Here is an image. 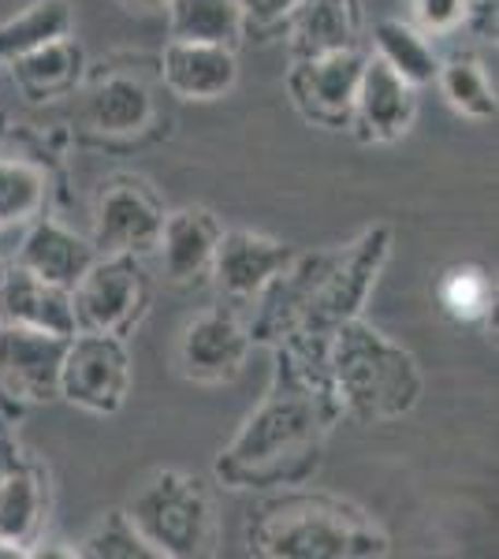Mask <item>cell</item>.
<instances>
[{
	"instance_id": "1",
	"label": "cell",
	"mask_w": 499,
	"mask_h": 559,
	"mask_svg": "<svg viewBox=\"0 0 499 559\" xmlns=\"http://www.w3.org/2000/svg\"><path fill=\"white\" fill-rule=\"evenodd\" d=\"M324 440L321 395L295 377L280 381L261 407L242 421L235 440L216 459V477L231 489L302 485L317 471Z\"/></svg>"
},
{
	"instance_id": "2",
	"label": "cell",
	"mask_w": 499,
	"mask_h": 559,
	"mask_svg": "<svg viewBox=\"0 0 499 559\" xmlns=\"http://www.w3.org/2000/svg\"><path fill=\"white\" fill-rule=\"evenodd\" d=\"M324 381L332 407L361 426L403 418L421 400V369L414 355L361 318L335 324L329 332Z\"/></svg>"
},
{
	"instance_id": "3",
	"label": "cell",
	"mask_w": 499,
	"mask_h": 559,
	"mask_svg": "<svg viewBox=\"0 0 499 559\" xmlns=\"http://www.w3.org/2000/svg\"><path fill=\"white\" fill-rule=\"evenodd\" d=\"M247 540L250 552L269 559H380L392 552L373 515L324 492L284 496L258 508Z\"/></svg>"
},
{
	"instance_id": "4",
	"label": "cell",
	"mask_w": 499,
	"mask_h": 559,
	"mask_svg": "<svg viewBox=\"0 0 499 559\" xmlns=\"http://www.w3.org/2000/svg\"><path fill=\"white\" fill-rule=\"evenodd\" d=\"M127 519L139 526L161 559L205 556L213 545V500L202 477L157 471L127 503Z\"/></svg>"
},
{
	"instance_id": "5",
	"label": "cell",
	"mask_w": 499,
	"mask_h": 559,
	"mask_svg": "<svg viewBox=\"0 0 499 559\" xmlns=\"http://www.w3.org/2000/svg\"><path fill=\"white\" fill-rule=\"evenodd\" d=\"M388 250H392V231H388L384 224H377V228L361 231L351 247L324 254L298 332H302L306 340H317V336L329 340V332L335 324L358 318L369 292H373V284H377V273L384 269Z\"/></svg>"
},
{
	"instance_id": "6",
	"label": "cell",
	"mask_w": 499,
	"mask_h": 559,
	"mask_svg": "<svg viewBox=\"0 0 499 559\" xmlns=\"http://www.w3.org/2000/svg\"><path fill=\"white\" fill-rule=\"evenodd\" d=\"M131 388V355L123 336L105 332H75L63 347L60 395L79 411L116 414Z\"/></svg>"
},
{
	"instance_id": "7",
	"label": "cell",
	"mask_w": 499,
	"mask_h": 559,
	"mask_svg": "<svg viewBox=\"0 0 499 559\" xmlns=\"http://www.w3.org/2000/svg\"><path fill=\"white\" fill-rule=\"evenodd\" d=\"M150 302L146 276L131 254H97L83 280L71 287V306H75L79 332H105V336H123L134 321L142 318Z\"/></svg>"
},
{
	"instance_id": "8",
	"label": "cell",
	"mask_w": 499,
	"mask_h": 559,
	"mask_svg": "<svg viewBox=\"0 0 499 559\" xmlns=\"http://www.w3.org/2000/svg\"><path fill=\"white\" fill-rule=\"evenodd\" d=\"M165 205L146 183L131 176L108 179L94 205V250L97 254H150L157 247Z\"/></svg>"
},
{
	"instance_id": "9",
	"label": "cell",
	"mask_w": 499,
	"mask_h": 559,
	"mask_svg": "<svg viewBox=\"0 0 499 559\" xmlns=\"http://www.w3.org/2000/svg\"><path fill=\"white\" fill-rule=\"evenodd\" d=\"M250 329L231 306L198 313L179 340V373L194 384H231L250 355Z\"/></svg>"
},
{
	"instance_id": "10",
	"label": "cell",
	"mask_w": 499,
	"mask_h": 559,
	"mask_svg": "<svg viewBox=\"0 0 499 559\" xmlns=\"http://www.w3.org/2000/svg\"><path fill=\"white\" fill-rule=\"evenodd\" d=\"M361 68H366V57L358 49L324 52V57H295L287 90H292L298 112L313 123H324V128L351 123Z\"/></svg>"
},
{
	"instance_id": "11",
	"label": "cell",
	"mask_w": 499,
	"mask_h": 559,
	"mask_svg": "<svg viewBox=\"0 0 499 559\" xmlns=\"http://www.w3.org/2000/svg\"><path fill=\"white\" fill-rule=\"evenodd\" d=\"M68 336L0 324V384L26 403H49L60 395V362Z\"/></svg>"
},
{
	"instance_id": "12",
	"label": "cell",
	"mask_w": 499,
	"mask_h": 559,
	"mask_svg": "<svg viewBox=\"0 0 499 559\" xmlns=\"http://www.w3.org/2000/svg\"><path fill=\"white\" fill-rule=\"evenodd\" d=\"M292 261H295V250L287 247V242H276L247 228H235V231H224L221 242H216L209 273L216 276V287H221L228 299L242 302V299H261V292H265Z\"/></svg>"
},
{
	"instance_id": "13",
	"label": "cell",
	"mask_w": 499,
	"mask_h": 559,
	"mask_svg": "<svg viewBox=\"0 0 499 559\" xmlns=\"http://www.w3.org/2000/svg\"><path fill=\"white\" fill-rule=\"evenodd\" d=\"M417 97L414 86L399 71H392L380 57H369L354 94L351 123L366 142H395L414 128Z\"/></svg>"
},
{
	"instance_id": "14",
	"label": "cell",
	"mask_w": 499,
	"mask_h": 559,
	"mask_svg": "<svg viewBox=\"0 0 499 559\" xmlns=\"http://www.w3.org/2000/svg\"><path fill=\"white\" fill-rule=\"evenodd\" d=\"M161 79L183 102H221L239 83V60L228 45L171 38L161 52Z\"/></svg>"
},
{
	"instance_id": "15",
	"label": "cell",
	"mask_w": 499,
	"mask_h": 559,
	"mask_svg": "<svg viewBox=\"0 0 499 559\" xmlns=\"http://www.w3.org/2000/svg\"><path fill=\"white\" fill-rule=\"evenodd\" d=\"M224 228L213 213L202 205H187V210L165 213L157 236V261H161V276L171 284H190V280L205 276L213 265L216 242H221Z\"/></svg>"
},
{
	"instance_id": "16",
	"label": "cell",
	"mask_w": 499,
	"mask_h": 559,
	"mask_svg": "<svg viewBox=\"0 0 499 559\" xmlns=\"http://www.w3.org/2000/svg\"><path fill=\"white\" fill-rule=\"evenodd\" d=\"M0 321L23 324V329L52 332V336H75V306H71V292L57 284H45L23 265L0 280Z\"/></svg>"
},
{
	"instance_id": "17",
	"label": "cell",
	"mask_w": 499,
	"mask_h": 559,
	"mask_svg": "<svg viewBox=\"0 0 499 559\" xmlns=\"http://www.w3.org/2000/svg\"><path fill=\"white\" fill-rule=\"evenodd\" d=\"M94 261V242L68 231L57 221H31V231L20 239V250H15V265H23L26 273H34L45 284L68 287V292L83 280Z\"/></svg>"
},
{
	"instance_id": "18",
	"label": "cell",
	"mask_w": 499,
	"mask_h": 559,
	"mask_svg": "<svg viewBox=\"0 0 499 559\" xmlns=\"http://www.w3.org/2000/svg\"><path fill=\"white\" fill-rule=\"evenodd\" d=\"M292 23L295 57H324V52L358 49L361 4L358 0H302Z\"/></svg>"
},
{
	"instance_id": "19",
	"label": "cell",
	"mask_w": 499,
	"mask_h": 559,
	"mask_svg": "<svg viewBox=\"0 0 499 559\" xmlns=\"http://www.w3.org/2000/svg\"><path fill=\"white\" fill-rule=\"evenodd\" d=\"M83 120L97 134H139L153 120V97L142 79L108 75L90 86Z\"/></svg>"
},
{
	"instance_id": "20",
	"label": "cell",
	"mask_w": 499,
	"mask_h": 559,
	"mask_svg": "<svg viewBox=\"0 0 499 559\" xmlns=\"http://www.w3.org/2000/svg\"><path fill=\"white\" fill-rule=\"evenodd\" d=\"M45 519V485L34 471L0 477V556H31Z\"/></svg>"
},
{
	"instance_id": "21",
	"label": "cell",
	"mask_w": 499,
	"mask_h": 559,
	"mask_svg": "<svg viewBox=\"0 0 499 559\" xmlns=\"http://www.w3.org/2000/svg\"><path fill=\"white\" fill-rule=\"evenodd\" d=\"M8 64H12V79H15V86L23 90V97H31V102H49V97H60V94H68V90H75L79 75H83V49H79V41L68 34V38L38 45V49L8 60Z\"/></svg>"
},
{
	"instance_id": "22",
	"label": "cell",
	"mask_w": 499,
	"mask_h": 559,
	"mask_svg": "<svg viewBox=\"0 0 499 559\" xmlns=\"http://www.w3.org/2000/svg\"><path fill=\"white\" fill-rule=\"evenodd\" d=\"M168 31L176 41H205V45H228L239 49L242 12L239 0H168Z\"/></svg>"
},
{
	"instance_id": "23",
	"label": "cell",
	"mask_w": 499,
	"mask_h": 559,
	"mask_svg": "<svg viewBox=\"0 0 499 559\" xmlns=\"http://www.w3.org/2000/svg\"><path fill=\"white\" fill-rule=\"evenodd\" d=\"M71 31H75V15H71L68 0H34L20 15L0 23V60L8 64L38 45L68 38Z\"/></svg>"
},
{
	"instance_id": "24",
	"label": "cell",
	"mask_w": 499,
	"mask_h": 559,
	"mask_svg": "<svg viewBox=\"0 0 499 559\" xmlns=\"http://www.w3.org/2000/svg\"><path fill=\"white\" fill-rule=\"evenodd\" d=\"M373 41H377V57L392 71H399L411 86L437 83L440 60L421 31H414V26L399 20H380L373 26Z\"/></svg>"
},
{
	"instance_id": "25",
	"label": "cell",
	"mask_w": 499,
	"mask_h": 559,
	"mask_svg": "<svg viewBox=\"0 0 499 559\" xmlns=\"http://www.w3.org/2000/svg\"><path fill=\"white\" fill-rule=\"evenodd\" d=\"M437 83L459 116L477 123L496 120V90L474 57H451L448 64H440Z\"/></svg>"
},
{
	"instance_id": "26",
	"label": "cell",
	"mask_w": 499,
	"mask_h": 559,
	"mask_svg": "<svg viewBox=\"0 0 499 559\" xmlns=\"http://www.w3.org/2000/svg\"><path fill=\"white\" fill-rule=\"evenodd\" d=\"M45 210V176L26 160L0 157V228L20 231Z\"/></svg>"
},
{
	"instance_id": "27",
	"label": "cell",
	"mask_w": 499,
	"mask_h": 559,
	"mask_svg": "<svg viewBox=\"0 0 499 559\" xmlns=\"http://www.w3.org/2000/svg\"><path fill=\"white\" fill-rule=\"evenodd\" d=\"M75 556H94V559H161L153 552V545L139 534L127 511H108L86 534L83 548H75Z\"/></svg>"
},
{
	"instance_id": "28",
	"label": "cell",
	"mask_w": 499,
	"mask_h": 559,
	"mask_svg": "<svg viewBox=\"0 0 499 559\" xmlns=\"http://www.w3.org/2000/svg\"><path fill=\"white\" fill-rule=\"evenodd\" d=\"M440 302L455 321L485 318L488 306H492V284H488V273H480L474 265L448 269L440 280Z\"/></svg>"
},
{
	"instance_id": "29",
	"label": "cell",
	"mask_w": 499,
	"mask_h": 559,
	"mask_svg": "<svg viewBox=\"0 0 499 559\" xmlns=\"http://www.w3.org/2000/svg\"><path fill=\"white\" fill-rule=\"evenodd\" d=\"M470 0H414V20L421 34H451L466 23Z\"/></svg>"
},
{
	"instance_id": "30",
	"label": "cell",
	"mask_w": 499,
	"mask_h": 559,
	"mask_svg": "<svg viewBox=\"0 0 499 559\" xmlns=\"http://www.w3.org/2000/svg\"><path fill=\"white\" fill-rule=\"evenodd\" d=\"M298 8H302V0H239L242 26L258 34H272L280 26H287Z\"/></svg>"
},
{
	"instance_id": "31",
	"label": "cell",
	"mask_w": 499,
	"mask_h": 559,
	"mask_svg": "<svg viewBox=\"0 0 499 559\" xmlns=\"http://www.w3.org/2000/svg\"><path fill=\"white\" fill-rule=\"evenodd\" d=\"M127 12H157V8H165L168 0H120Z\"/></svg>"
},
{
	"instance_id": "32",
	"label": "cell",
	"mask_w": 499,
	"mask_h": 559,
	"mask_svg": "<svg viewBox=\"0 0 499 559\" xmlns=\"http://www.w3.org/2000/svg\"><path fill=\"white\" fill-rule=\"evenodd\" d=\"M15 250V231H8V228H0V261H4L8 254Z\"/></svg>"
}]
</instances>
